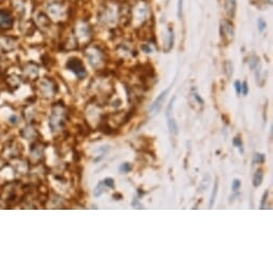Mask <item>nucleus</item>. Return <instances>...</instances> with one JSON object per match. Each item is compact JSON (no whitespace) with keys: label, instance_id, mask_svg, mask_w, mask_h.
Segmentation results:
<instances>
[{"label":"nucleus","instance_id":"nucleus-1","mask_svg":"<svg viewBox=\"0 0 273 273\" xmlns=\"http://www.w3.org/2000/svg\"><path fill=\"white\" fill-rule=\"evenodd\" d=\"M67 68L73 72L79 79H84L86 78L87 76V71H86V68H85L84 63L80 59L76 58V57H73V58H70L67 62Z\"/></svg>","mask_w":273,"mask_h":273},{"label":"nucleus","instance_id":"nucleus-2","mask_svg":"<svg viewBox=\"0 0 273 273\" xmlns=\"http://www.w3.org/2000/svg\"><path fill=\"white\" fill-rule=\"evenodd\" d=\"M235 31H234V24L231 23L229 20H224L221 23V35L223 38H228L230 40L234 38Z\"/></svg>","mask_w":273,"mask_h":273},{"label":"nucleus","instance_id":"nucleus-3","mask_svg":"<svg viewBox=\"0 0 273 273\" xmlns=\"http://www.w3.org/2000/svg\"><path fill=\"white\" fill-rule=\"evenodd\" d=\"M169 90H170V87L167 88V89H165V90L162 91V92L159 94V96L155 99V101L153 102V104H152L151 107H150V112H151V113L158 114L159 112H160L161 108H162V105H163V103H164V100H165L166 96L168 94Z\"/></svg>","mask_w":273,"mask_h":273},{"label":"nucleus","instance_id":"nucleus-4","mask_svg":"<svg viewBox=\"0 0 273 273\" xmlns=\"http://www.w3.org/2000/svg\"><path fill=\"white\" fill-rule=\"evenodd\" d=\"M13 26V18L9 12L0 10V28L8 29Z\"/></svg>","mask_w":273,"mask_h":273},{"label":"nucleus","instance_id":"nucleus-5","mask_svg":"<svg viewBox=\"0 0 273 273\" xmlns=\"http://www.w3.org/2000/svg\"><path fill=\"white\" fill-rule=\"evenodd\" d=\"M224 7H225V12L228 16L234 17L236 14V9H237V0H225L224 2Z\"/></svg>","mask_w":273,"mask_h":273},{"label":"nucleus","instance_id":"nucleus-6","mask_svg":"<svg viewBox=\"0 0 273 273\" xmlns=\"http://www.w3.org/2000/svg\"><path fill=\"white\" fill-rule=\"evenodd\" d=\"M96 130L100 131L101 133H103V134H105V135H113V134L117 133V132H115V130L108 124V122L105 121V120H101V122H100V124L98 125V129Z\"/></svg>","mask_w":273,"mask_h":273},{"label":"nucleus","instance_id":"nucleus-7","mask_svg":"<svg viewBox=\"0 0 273 273\" xmlns=\"http://www.w3.org/2000/svg\"><path fill=\"white\" fill-rule=\"evenodd\" d=\"M47 10H48V13H49L51 16H55V17L60 16V15H62V13H63V9H62V7L60 6V4H58V3H53V4H51V6L47 8Z\"/></svg>","mask_w":273,"mask_h":273},{"label":"nucleus","instance_id":"nucleus-8","mask_svg":"<svg viewBox=\"0 0 273 273\" xmlns=\"http://www.w3.org/2000/svg\"><path fill=\"white\" fill-rule=\"evenodd\" d=\"M167 42H166V45L167 47L164 48V51L165 53H168V51H172V48L174 47V42H175V33H174V29L172 28V27H169L168 28V35H167Z\"/></svg>","mask_w":273,"mask_h":273},{"label":"nucleus","instance_id":"nucleus-9","mask_svg":"<svg viewBox=\"0 0 273 273\" xmlns=\"http://www.w3.org/2000/svg\"><path fill=\"white\" fill-rule=\"evenodd\" d=\"M167 125H168V130L172 135H177L178 134V125L177 122L175 121V119L172 117H167Z\"/></svg>","mask_w":273,"mask_h":273},{"label":"nucleus","instance_id":"nucleus-10","mask_svg":"<svg viewBox=\"0 0 273 273\" xmlns=\"http://www.w3.org/2000/svg\"><path fill=\"white\" fill-rule=\"evenodd\" d=\"M136 112H137V108H136V106H133L131 109L127 112V114H125V116H124L123 120H122V123L121 125H124L125 123H127V122H130L131 120L133 119V117L136 115Z\"/></svg>","mask_w":273,"mask_h":273},{"label":"nucleus","instance_id":"nucleus-11","mask_svg":"<svg viewBox=\"0 0 273 273\" xmlns=\"http://www.w3.org/2000/svg\"><path fill=\"white\" fill-rule=\"evenodd\" d=\"M262 179H264V174H262L260 170L257 172L256 174L254 175V177H253V186L254 188H258V186L261 185Z\"/></svg>","mask_w":273,"mask_h":273},{"label":"nucleus","instance_id":"nucleus-12","mask_svg":"<svg viewBox=\"0 0 273 273\" xmlns=\"http://www.w3.org/2000/svg\"><path fill=\"white\" fill-rule=\"evenodd\" d=\"M217 189H219V179L217 178V180L214 182V186L213 190H212V194H211V198H210V203H209V207L212 208L214 205V201L217 199Z\"/></svg>","mask_w":273,"mask_h":273},{"label":"nucleus","instance_id":"nucleus-13","mask_svg":"<svg viewBox=\"0 0 273 273\" xmlns=\"http://www.w3.org/2000/svg\"><path fill=\"white\" fill-rule=\"evenodd\" d=\"M224 72H225L226 76H227L228 78H230L232 73H234V67H232V63L229 60H227L225 62V64H224Z\"/></svg>","mask_w":273,"mask_h":273},{"label":"nucleus","instance_id":"nucleus-14","mask_svg":"<svg viewBox=\"0 0 273 273\" xmlns=\"http://www.w3.org/2000/svg\"><path fill=\"white\" fill-rule=\"evenodd\" d=\"M104 188H105V184L103 181H100L98 184H96V189H94V196L96 197H100L102 195V193L104 192Z\"/></svg>","mask_w":273,"mask_h":273},{"label":"nucleus","instance_id":"nucleus-15","mask_svg":"<svg viewBox=\"0 0 273 273\" xmlns=\"http://www.w3.org/2000/svg\"><path fill=\"white\" fill-rule=\"evenodd\" d=\"M266 161V155L262 154V153H256L254 155V163H258V164H264Z\"/></svg>","mask_w":273,"mask_h":273},{"label":"nucleus","instance_id":"nucleus-16","mask_svg":"<svg viewBox=\"0 0 273 273\" xmlns=\"http://www.w3.org/2000/svg\"><path fill=\"white\" fill-rule=\"evenodd\" d=\"M131 169H132V165L130 163H127V162L121 164V166L119 167V170H120V172H122V174H127V172H129Z\"/></svg>","mask_w":273,"mask_h":273},{"label":"nucleus","instance_id":"nucleus-17","mask_svg":"<svg viewBox=\"0 0 273 273\" xmlns=\"http://www.w3.org/2000/svg\"><path fill=\"white\" fill-rule=\"evenodd\" d=\"M258 62H259L258 57H256V56L251 57V59H250V69L251 70L256 69V67H258Z\"/></svg>","mask_w":273,"mask_h":273},{"label":"nucleus","instance_id":"nucleus-18","mask_svg":"<svg viewBox=\"0 0 273 273\" xmlns=\"http://www.w3.org/2000/svg\"><path fill=\"white\" fill-rule=\"evenodd\" d=\"M232 144H234L235 147H237V148H239L240 149V152H243V143L242 140H241V138L240 137H235L234 139H232Z\"/></svg>","mask_w":273,"mask_h":273},{"label":"nucleus","instance_id":"nucleus-19","mask_svg":"<svg viewBox=\"0 0 273 273\" xmlns=\"http://www.w3.org/2000/svg\"><path fill=\"white\" fill-rule=\"evenodd\" d=\"M103 182H104L105 186L109 188V189H114V188H115V181H114L113 178H109V177L105 178L104 180H103Z\"/></svg>","mask_w":273,"mask_h":273},{"label":"nucleus","instance_id":"nucleus-20","mask_svg":"<svg viewBox=\"0 0 273 273\" xmlns=\"http://www.w3.org/2000/svg\"><path fill=\"white\" fill-rule=\"evenodd\" d=\"M257 26H258L259 32H262V31L266 29V27H267V23L265 22L264 18H258V20H257Z\"/></svg>","mask_w":273,"mask_h":273},{"label":"nucleus","instance_id":"nucleus-21","mask_svg":"<svg viewBox=\"0 0 273 273\" xmlns=\"http://www.w3.org/2000/svg\"><path fill=\"white\" fill-rule=\"evenodd\" d=\"M182 10H183V0H178L177 3V14L179 20H181L182 17Z\"/></svg>","mask_w":273,"mask_h":273},{"label":"nucleus","instance_id":"nucleus-22","mask_svg":"<svg viewBox=\"0 0 273 273\" xmlns=\"http://www.w3.org/2000/svg\"><path fill=\"white\" fill-rule=\"evenodd\" d=\"M240 188H241V181H240L239 179H235V180L232 181V184H231V189H232V191L238 192Z\"/></svg>","mask_w":273,"mask_h":273},{"label":"nucleus","instance_id":"nucleus-23","mask_svg":"<svg viewBox=\"0 0 273 273\" xmlns=\"http://www.w3.org/2000/svg\"><path fill=\"white\" fill-rule=\"evenodd\" d=\"M175 100H176V96H172V99L169 102L168 106H167V108H166V117H170V115H172V106H174Z\"/></svg>","mask_w":273,"mask_h":273},{"label":"nucleus","instance_id":"nucleus-24","mask_svg":"<svg viewBox=\"0 0 273 273\" xmlns=\"http://www.w3.org/2000/svg\"><path fill=\"white\" fill-rule=\"evenodd\" d=\"M13 4L17 11H22L24 9V2L22 0H13Z\"/></svg>","mask_w":273,"mask_h":273},{"label":"nucleus","instance_id":"nucleus-25","mask_svg":"<svg viewBox=\"0 0 273 273\" xmlns=\"http://www.w3.org/2000/svg\"><path fill=\"white\" fill-rule=\"evenodd\" d=\"M241 93H242L243 96H248V83L246 82H243L242 84H241Z\"/></svg>","mask_w":273,"mask_h":273},{"label":"nucleus","instance_id":"nucleus-26","mask_svg":"<svg viewBox=\"0 0 273 273\" xmlns=\"http://www.w3.org/2000/svg\"><path fill=\"white\" fill-rule=\"evenodd\" d=\"M132 206L134 207L135 209H144V207L140 205V203L138 201V198L136 197V196H134V198H133L132 200Z\"/></svg>","mask_w":273,"mask_h":273},{"label":"nucleus","instance_id":"nucleus-27","mask_svg":"<svg viewBox=\"0 0 273 273\" xmlns=\"http://www.w3.org/2000/svg\"><path fill=\"white\" fill-rule=\"evenodd\" d=\"M268 196H269V192L266 191L265 193H264V196H262L261 203H260V209H265V207H266V201H267V199H268Z\"/></svg>","mask_w":273,"mask_h":273},{"label":"nucleus","instance_id":"nucleus-28","mask_svg":"<svg viewBox=\"0 0 273 273\" xmlns=\"http://www.w3.org/2000/svg\"><path fill=\"white\" fill-rule=\"evenodd\" d=\"M235 89H236L237 94H240L241 93V83L239 80H236L235 82Z\"/></svg>","mask_w":273,"mask_h":273},{"label":"nucleus","instance_id":"nucleus-29","mask_svg":"<svg viewBox=\"0 0 273 273\" xmlns=\"http://www.w3.org/2000/svg\"><path fill=\"white\" fill-rule=\"evenodd\" d=\"M141 51H144V53L149 54V53H151V51H152V49H151V47L148 45V44H144V45H141Z\"/></svg>","mask_w":273,"mask_h":273},{"label":"nucleus","instance_id":"nucleus-30","mask_svg":"<svg viewBox=\"0 0 273 273\" xmlns=\"http://www.w3.org/2000/svg\"><path fill=\"white\" fill-rule=\"evenodd\" d=\"M193 96H194L195 100H196V101H197L198 103H199V104H201V105L203 104V100L201 99V98H200V96H199V94H198V93H196V92H195L194 94H193Z\"/></svg>","mask_w":273,"mask_h":273},{"label":"nucleus","instance_id":"nucleus-31","mask_svg":"<svg viewBox=\"0 0 273 273\" xmlns=\"http://www.w3.org/2000/svg\"><path fill=\"white\" fill-rule=\"evenodd\" d=\"M113 198H114V199H116V200H120V199H122V198H123V196H122L121 193H114V194H113Z\"/></svg>","mask_w":273,"mask_h":273}]
</instances>
